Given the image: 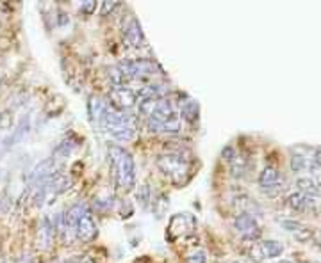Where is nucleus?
I'll list each match as a JSON object with an SVG mask.
<instances>
[{
	"label": "nucleus",
	"instance_id": "1",
	"mask_svg": "<svg viewBox=\"0 0 321 263\" xmlns=\"http://www.w3.org/2000/svg\"><path fill=\"white\" fill-rule=\"evenodd\" d=\"M98 123L118 142H129L136 137V130H137L136 118L123 111H118L111 103H107L106 111H104Z\"/></svg>",
	"mask_w": 321,
	"mask_h": 263
},
{
	"label": "nucleus",
	"instance_id": "2",
	"mask_svg": "<svg viewBox=\"0 0 321 263\" xmlns=\"http://www.w3.org/2000/svg\"><path fill=\"white\" fill-rule=\"evenodd\" d=\"M109 159L113 164L114 182L123 192H130L136 187V164L134 159L122 146H109Z\"/></svg>",
	"mask_w": 321,
	"mask_h": 263
},
{
	"label": "nucleus",
	"instance_id": "3",
	"mask_svg": "<svg viewBox=\"0 0 321 263\" xmlns=\"http://www.w3.org/2000/svg\"><path fill=\"white\" fill-rule=\"evenodd\" d=\"M155 164H157L159 171L177 185L186 183L191 174V164L182 153H164Z\"/></svg>",
	"mask_w": 321,
	"mask_h": 263
},
{
	"label": "nucleus",
	"instance_id": "4",
	"mask_svg": "<svg viewBox=\"0 0 321 263\" xmlns=\"http://www.w3.org/2000/svg\"><path fill=\"white\" fill-rule=\"evenodd\" d=\"M120 71L125 77V80H137V78H145V77H150L154 75L155 71V62L154 61H148V59H136V61H125L122 62Z\"/></svg>",
	"mask_w": 321,
	"mask_h": 263
},
{
	"label": "nucleus",
	"instance_id": "5",
	"mask_svg": "<svg viewBox=\"0 0 321 263\" xmlns=\"http://www.w3.org/2000/svg\"><path fill=\"white\" fill-rule=\"evenodd\" d=\"M196 230V219L191 215V213H177V215L171 217L170 221V228H168V233H170L171 238H177V236H184L189 235Z\"/></svg>",
	"mask_w": 321,
	"mask_h": 263
},
{
	"label": "nucleus",
	"instance_id": "6",
	"mask_svg": "<svg viewBox=\"0 0 321 263\" xmlns=\"http://www.w3.org/2000/svg\"><path fill=\"white\" fill-rule=\"evenodd\" d=\"M284 251L282 244H278L277 240H266V242H260L250 251V256L252 260L260 261V260H266V258H277L280 256Z\"/></svg>",
	"mask_w": 321,
	"mask_h": 263
},
{
	"label": "nucleus",
	"instance_id": "7",
	"mask_svg": "<svg viewBox=\"0 0 321 263\" xmlns=\"http://www.w3.org/2000/svg\"><path fill=\"white\" fill-rule=\"evenodd\" d=\"M111 100H113V107H116L118 111H125V108H130L136 105L137 101V95L129 87H114L111 91Z\"/></svg>",
	"mask_w": 321,
	"mask_h": 263
},
{
	"label": "nucleus",
	"instance_id": "8",
	"mask_svg": "<svg viewBox=\"0 0 321 263\" xmlns=\"http://www.w3.org/2000/svg\"><path fill=\"white\" fill-rule=\"evenodd\" d=\"M52 174H55V159H45L43 162H39L31 171V176H29L31 187L38 185L39 182H43V180L50 178Z\"/></svg>",
	"mask_w": 321,
	"mask_h": 263
},
{
	"label": "nucleus",
	"instance_id": "9",
	"mask_svg": "<svg viewBox=\"0 0 321 263\" xmlns=\"http://www.w3.org/2000/svg\"><path fill=\"white\" fill-rule=\"evenodd\" d=\"M123 36H125L127 45H129V47H132V48H139V47H143V45H145L143 29H141L139 21H137L136 18H132V20L127 24Z\"/></svg>",
	"mask_w": 321,
	"mask_h": 263
},
{
	"label": "nucleus",
	"instance_id": "10",
	"mask_svg": "<svg viewBox=\"0 0 321 263\" xmlns=\"http://www.w3.org/2000/svg\"><path fill=\"white\" fill-rule=\"evenodd\" d=\"M54 235H55L54 224H52V221L48 217H45L38 228V247L48 249L52 246V242H54Z\"/></svg>",
	"mask_w": 321,
	"mask_h": 263
},
{
	"label": "nucleus",
	"instance_id": "11",
	"mask_svg": "<svg viewBox=\"0 0 321 263\" xmlns=\"http://www.w3.org/2000/svg\"><path fill=\"white\" fill-rule=\"evenodd\" d=\"M234 230L245 236H252L253 233H257L259 226H257L255 219H253L250 213H239V215L234 219Z\"/></svg>",
	"mask_w": 321,
	"mask_h": 263
},
{
	"label": "nucleus",
	"instance_id": "12",
	"mask_svg": "<svg viewBox=\"0 0 321 263\" xmlns=\"http://www.w3.org/2000/svg\"><path fill=\"white\" fill-rule=\"evenodd\" d=\"M259 183L266 192H271L273 189H278V171L275 167H266L260 172Z\"/></svg>",
	"mask_w": 321,
	"mask_h": 263
},
{
	"label": "nucleus",
	"instance_id": "13",
	"mask_svg": "<svg viewBox=\"0 0 321 263\" xmlns=\"http://www.w3.org/2000/svg\"><path fill=\"white\" fill-rule=\"evenodd\" d=\"M296 185L300 187V192L304 194V196H307L311 199H314L319 194L318 183H316L314 180H311V178H300L296 182Z\"/></svg>",
	"mask_w": 321,
	"mask_h": 263
},
{
	"label": "nucleus",
	"instance_id": "14",
	"mask_svg": "<svg viewBox=\"0 0 321 263\" xmlns=\"http://www.w3.org/2000/svg\"><path fill=\"white\" fill-rule=\"evenodd\" d=\"M180 114H182V118H184L186 121L195 123L196 119H198V103H196V101H193V100L184 101V103H182V107H180Z\"/></svg>",
	"mask_w": 321,
	"mask_h": 263
},
{
	"label": "nucleus",
	"instance_id": "15",
	"mask_svg": "<svg viewBox=\"0 0 321 263\" xmlns=\"http://www.w3.org/2000/svg\"><path fill=\"white\" fill-rule=\"evenodd\" d=\"M106 107H107V101H104L102 98H98V96H93V98L89 100V114H91V118L95 119L96 123L100 121Z\"/></svg>",
	"mask_w": 321,
	"mask_h": 263
},
{
	"label": "nucleus",
	"instance_id": "16",
	"mask_svg": "<svg viewBox=\"0 0 321 263\" xmlns=\"http://www.w3.org/2000/svg\"><path fill=\"white\" fill-rule=\"evenodd\" d=\"M157 103H159V100H154V98H137V108H139V114L143 116L145 119H148L152 116V112L155 111Z\"/></svg>",
	"mask_w": 321,
	"mask_h": 263
},
{
	"label": "nucleus",
	"instance_id": "17",
	"mask_svg": "<svg viewBox=\"0 0 321 263\" xmlns=\"http://www.w3.org/2000/svg\"><path fill=\"white\" fill-rule=\"evenodd\" d=\"M75 146L77 144H73L72 141H65V142H61V144L55 148V157H59V159H68L70 155H72V151L75 149Z\"/></svg>",
	"mask_w": 321,
	"mask_h": 263
},
{
	"label": "nucleus",
	"instance_id": "18",
	"mask_svg": "<svg viewBox=\"0 0 321 263\" xmlns=\"http://www.w3.org/2000/svg\"><path fill=\"white\" fill-rule=\"evenodd\" d=\"M291 167H293L294 172H302L304 169L309 167V162L305 157L302 155H293V159H291Z\"/></svg>",
	"mask_w": 321,
	"mask_h": 263
},
{
	"label": "nucleus",
	"instance_id": "19",
	"mask_svg": "<svg viewBox=\"0 0 321 263\" xmlns=\"http://www.w3.org/2000/svg\"><path fill=\"white\" fill-rule=\"evenodd\" d=\"M186 263H207V253L202 249H196L186 256Z\"/></svg>",
	"mask_w": 321,
	"mask_h": 263
},
{
	"label": "nucleus",
	"instance_id": "20",
	"mask_svg": "<svg viewBox=\"0 0 321 263\" xmlns=\"http://www.w3.org/2000/svg\"><path fill=\"white\" fill-rule=\"evenodd\" d=\"M109 78H111V82H113L116 87H123V84H125V77H123V73L120 71V68H111L109 70Z\"/></svg>",
	"mask_w": 321,
	"mask_h": 263
},
{
	"label": "nucleus",
	"instance_id": "21",
	"mask_svg": "<svg viewBox=\"0 0 321 263\" xmlns=\"http://www.w3.org/2000/svg\"><path fill=\"white\" fill-rule=\"evenodd\" d=\"M137 201H141V205H143V206H148V203L152 201L150 189H148V185H141L139 187V192H137Z\"/></svg>",
	"mask_w": 321,
	"mask_h": 263
},
{
	"label": "nucleus",
	"instance_id": "22",
	"mask_svg": "<svg viewBox=\"0 0 321 263\" xmlns=\"http://www.w3.org/2000/svg\"><path fill=\"white\" fill-rule=\"evenodd\" d=\"M95 7H96V4L93 2V0H88L86 4H82L81 9L84 11V13H93V9H95Z\"/></svg>",
	"mask_w": 321,
	"mask_h": 263
},
{
	"label": "nucleus",
	"instance_id": "23",
	"mask_svg": "<svg viewBox=\"0 0 321 263\" xmlns=\"http://www.w3.org/2000/svg\"><path fill=\"white\" fill-rule=\"evenodd\" d=\"M114 7H118V2H113V4H109V2H104V7H102V14H107V11H113Z\"/></svg>",
	"mask_w": 321,
	"mask_h": 263
},
{
	"label": "nucleus",
	"instance_id": "24",
	"mask_svg": "<svg viewBox=\"0 0 321 263\" xmlns=\"http://www.w3.org/2000/svg\"><path fill=\"white\" fill-rule=\"evenodd\" d=\"M65 263H95L93 260H82V258H77V260H70V261H65Z\"/></svg>",
	"mask_w": 321,
	"mask_h": 263
}]
</instances>
